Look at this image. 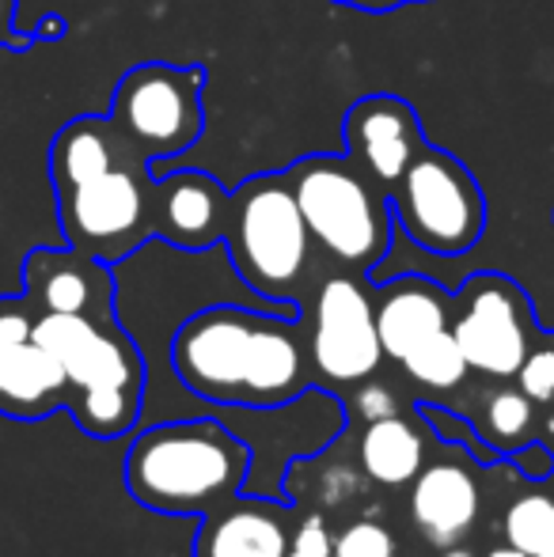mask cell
<instances>
[{
    "instance_id": "5",
    "label": "cell",
    "mask_w": 554,
    "mask_h": 557,
    "mask_svg": "<svg viewBox=\"0 0 554 557\" xmlns=\"http://www.w3.org/2000/svg\"><path fill=\"white\" fill-rule=\"evenodd\" d=\"M224 247L247 288L288 308L304 300L316 243L285 171H259L232 190Z\"/></svg>"
},
{
    "instance_id": "25",
    "label": "cell",
    "mask_w": 554,
    "mask_h": 557,
    "mask_svg": "<svg viewBox=\"0 0 554 557\" xmlns=\"http://www.w3.org/2000/svg\"><path fill=\"white\" fill-rule=\"evenodd\" d=\"M35 319H38V311L27 296H0V349L30 337Z\"/></svg>"
},
{
    "instance_id": "7",
    "label": "cell",
    "mask_w": 554,
    "mask_h": 557,
    "mask_svg": "<svg viewBox=\"0 0 554 557\" xmlns=\"http://www.w3.org/2000/svg\"><path fill=\"white\" fill-rule=\"evenodd\" d=\"M152 163L130 152L103 175L53 186L61 235L73 250L114 265L152 239Z\"/></svg>"
},
{
    "instance_id": "31",
    "label": "cell",
    "mask_w": 554,
    "mask_h": 557,
    "mask_svg": "<svg viewBox=\"0 0 554 557\" xmlns=\"http://www.w3.org/2000/svg\"><path fill=\"white\" fill-rule=\"evenodd\" d=\"M487 557H532V554L517 550V546H497V550H490Z\"/></svg>"
},
{
    "instance_id": "26",
    "label": "cell",
    "mask_w": 554,
    "mask_h": 557,
    "mask_svg": "<svg viewBox=\"0 0 554 557\" xmlns=\"http://www.w3.org/2000/svg\"><path fill=\"white\" fill-rule=\"evenodd\" d=\"M285 557H334V543L327 535L323 516H308L300 523L293 539H288V554Z\"/></svg>"
},
{
    "instance_id": "15",
    "label": "cell",
    "mask_w": 554,
    "mask_h": 557,
    "mask_svg": "<svg viewBox=\"0 0 554 557\" xmlns=\"http://www.w3.org/2000/svg\"><path fill=\"white\" fill-rule=\"evenodd\" d=\"M482 508L479 482L467 467L456 462H436L415 478L410 493V516L426 543L433 546H456L467 531L475 528Z\"/></svg>"
},
{
    "instance_id": "9",
    "label": "cell",
    "mask_w": 554,
    "mask_h": 557,
    "mask_svg": "<svg viewBox=\"0 0 554 557\" xmlns=\"http://www.w3.org/2000/svg\"><path fill=\"white\" fill-rule=\"evenodd\" d=\"M308 315V364L319 383H361L384 360V345L377 334V308L357 273H331L316 285L311 304H304Z\"/></svg>"
},
{
    "instance_id": "28",
    "label": "cell",
    "mask_w": 554,
    "mask_h": 557,
    "mask_svg": "<svg viewBox=\"0 0 554 557\" xmlns=\"http://www.w3.org/2000/svg\"><path fill=\"white\" fill-rule=\"evenodd\" d=\"M517 467H520V474L525 478H532V482H543V478H551L554 474V451L551 447H543V444H520V451H517Z\"/></svg>"
},
{
    "instance_id": "8",
    "label": "cell",
    "mask_w": 554,
    "mask_h": 557,
    "mask_svg": "<svg viewBox=\"0 0 554 557\" xmlns=\"http://www.w3.org/2000/svg\"><path fill=\"white\" fill-rule=\"evenodd\" d=\"M206 69L145 61L119 76L111 96V122L145 156L163 163L198 145L206 129Z\"/></svg>"
},
{
    "instance_id": "19",
    "label": "cell",
    "mask_w": 554,
    "mask_h": 557,
    "mask_svg": "<svg viewBox=\"0 0 554 557\" xmlns=\"http://www.w3.org/2000/svg\"><path fill=\"white\" fill-rule=\"evenodd\" d=\"M421 462H426V441H421L418 429L410 421H403L399 413L365 425L361 467L372 482L407 485L421 474Z\"/></svg>"
},
{
    "instance_id": "6",
    "label": "cell",
    "mask_w": 554,
    "mask_h": 557,
    "mask_svg": "<svg viewBox=\"0 0 554 557\" xmlns=\"http://www.w3.org/2000/svg\"><path fill=\"white\" fill-rule=\"evenodd\" d=\"M395 227L415 247L459 258L487 232V194L459 156L441 145H421L399 183L387 190Z\"/></svg>"
},
{
    "instance_id": "23",
    "label": "cell",
    "mask_w": 554,
    "mask_h": 557,
    "mask_svg": "<svg viewBox=\"0 0 554 557\" xmlns=\"http://www.w3.org/2000/svg\"><path fill=\"white\" fill-rule=\"evenodd\" d=\"M334 557H395V543L380 523L361 520L334 539Z\"/></svg>"
},
{
    "instance_id": "20",
    "label": "cell",
    "mask_w": 554,
    "mask_h": 557,
    "mask_svg": "<svg viewBox=\"0 0 554 557\" xmlns=\"http://www.w3.org/2000/svg\"><path fill=\"white\" fill-rule=\"evenodd\" d=\"M403 368H407L410 380L426 383V387H436V391L456 387V383H464V375L471 372L467 357L459 352L456 337H452V326L426 337L418 349H410L407 357H403Z\"/></svg>"
},
{
    "instance_id": "34",
    "label": "cell",
    "mask_w": 554,
    "mask_h": 557,
    "mask_svg": "<svg viewBox=\"0 0 554 557\" xmlns=\"http://www.w3.org/2000/svg\"><path fill=\"white\" fill-rule=\"evenodd\" d=\"M410 4H418V0H410Z\"/></svg>"
},
{
    "instance_id": "16",
    "label": "cell",
    "mask_w": 554,
    "mask_h": 557,
    "mask_svg": "<svg viewBox=\"0 0 554 557\" xmlns=\"http://www.w3.org/2000/svg\"><path fill=\"white\" fill-rule=\"evenodd\" d=\"M69 406V375L61 360L35 337L0 349V413L15 421H38Z\"/></svg>"
},
{
    "instance_id": "2",
    "label": "cell",
    "mask_w": 554,
    "mask_h": 557,
    "mask_svg": "<svg viewBox=\"0 0 554 557\" xmlns=\"http://www.w3.org/2000/svg\"><path fill=\"white\" fill-rule=\"evenodd\" d=\"M251 451L217 421H171L145 429L126 451V490L137 505L168 516H209L239 493Z\"/></svg>"
},
{
    "instance_id": "12",
    "label": "cell",
    "mask_w": 554,
    "mask_h": 557,
    "mask_svg": "<svg viewBox=\"0 0 554 557\" xmlns=\"http://www.w3.org/2000/svg\"><path fill=\"white\" fill-rule=\"evenodd\" d=\"M23 296L38 315H91L114 319L111 265L73 247H35L23 258Z\"/></svg>"
},
{
    "instance_id": "32",
    "label": "cell",
    "mask_w": 554,
    "mask_h": 557,
    "mask_svg": "<svg viewBox=\"0 0 554 557\" xmlns=\"http://www.w3.org/2000/svg\"><path fill=\"white\" fill-rule=\"evenodd\" d=\"M441 557H475L471 550H464V546H444Z\"/></svg>"
},
{
    "instance_id": "21",
    "label": "cell",
    "mask_w": 554,
    "mask_h": 557,
    "mask_svg": "<svg viewBox=\"0 0 554 557\" xmlns=\"http://www.w3.org/2000/svg\"><path fill=\"white\" fill-rule=\"evenodd\" d=\"M551 531H554V500L551 497L532 493V497H520L517 505L505 512V535H509V546H517V550H525L532 557L543 554Z\"/></svg>"
},
{
    "instance_id": "22",
    "label": "cell",
    "mask_w": 554,
    "mask_h": 557,
    "mask_svg": "<svg viewBox=\"0 0 554 557\" xmlns=\"http://www.w3.org/2000/svg\"><path fill=\"white\" fill-rule=\"evenodd\" d=\"M532 425H535V410H532V398L525 391H497L494 398L487 403V429L490 436L497 441V447H520L528 444L532 436Z\"/></svg>"
},
{
    "instance_id": "4",
    "label": "cell",
    "mask_w": 554,
    "mask_h": 557,
    "mask_svg": "<svg viewBox=\"0 0 554 557\" xmlns=\"http://www.w3.org/2000/svg\"><path fill=\"white\" fill-rule=\"evenodd\" d=\"M296 206L308 224L316 250H323L338 270L369 277L392 250L395 216L387 190L372 183L346 152L300 156L285 168Z\"/></svg>"
},
{
    "instance_id": "13",
    "label": "cell",
    "mask_w": 554,
    "mask_h": 557,
    "mask_svg": "<svg viewBox=\"0 0 554 557\" xmlns=\"http://www.w3.org/2000/svg\"><path fill=\"white\" fill-rule=\"evenodd\" d=\"M232 190L201 168L160 175L152 186V235L178 250H209L224 243Z\"/></svg>"
},
{
    "instance_id": "3",
    "label": "cell",
    "mask_w": 554,
    "mask_h": 557,
    "mask_svg": "<svg viewBox=\"0 0 554 557\" xmlns=\"http://www.w3.org/2000/svg\"><path fill=\"white\" fill-rule=\"evenodd\" d=\"M38 345L61 360L69 375V410L84 433L114 441L134 429L145 391V360L119 319L58 315L46 311L30 331Z\"/></svg>"
},
{
    "instance_id": "24",
    "label": "cell",
    "mask_w": 554,
    "mask_h": 557,
    "mask_svg": "<svg viewBox=\"0 0 554 557\" xmlns=\"http://www.w3.org/2000/svg\"><path fill=\"white\" fill-rule=\"evenodd\" d=\"M517 380H520V391H525L532 403H554V337L547 345L528 349Z\"/></svg>"
},
{
    "instance_id": "17",
    "label": "cell",
    "mask_w": 554,
    "mask_h": 557,
    "mask_svg": "<svg viewBox=\"0 0 554 557\" xmlns=\"http://www.w3.org/2000/svg\"><path fill=\"white\" fill-rule=\"evenodd\" d=\"M288 539L285 512L270 500H224L209 512L198 557H285Z\"/></svg>"
},
{
    "instance_id": "27",
    "label": "cell",
    "mask_w": 554,
    "mask_h": 557,
    "mask_svg": "<svg viewBox=\"0 0 554 557\" xmlns=\"http://www.w3.org/2000/svg\"><path fill=\"white\" fill-rule=\"evenodd\" d=\"M357 413L365 418V425H369V421H380V418H392L395 395L387 387H380V383H369V387L357 391Z\"/></svg>"
},
{
    "instance_id": "33",
    "label": "cell",
    "mask_w": 554,
    "mask_h": 557,
    "mask_svg": "<svg viewBox=\"0 0 554 557\" xmlns=\"http://www.w3.org/2000/svg\"><path fill=\"white\" fill-rule=\"evenodd\" d=\"M551 433H554V421H551Z\"/></svg>"
},
{
    "instance_id": "10",
    "label": "cell",
    "mask_w": 554,
    "mask_h": 557,
    "mask_svg": "<svg viewBox=\"0 0 554 557\" xmlns=\"http://www.w3.org/2000/svg\"><path fill=\"white\" fill-rule=\"evenodd\" d=\"M452 337L467 368L494 380L520 372L532 349V304L517 281L502 273H475L452 296Z\"/></svg>"
},
{
    "instance_id": "30",
    "label": "cell",
    "mask_w": 554,
    "mask_h": 557,
    "mask_svg": "<svg viewBox=\"0 0 554 557\" xmlns=\"http://www.w3.org/2000/svg\"><path fill=\"white\" fill-rule=\"evenodd\" d=\"M334 4L357 8V12H372V15H384V12H395V8H407L410 0H334Z\"/></svg>"
},
{
    "instance_id": "18",
    "label": "cell",
    "mask_w": 554,
    "mask_h": 557,
    "mask_svg": "<svg viewBox=\"0 0 554 557\" xmlns=\"http://www.w3.org/2000/svg\"><path fill=\"white\" fill-rule=\"evenodd\" d=\"M130 152H137V148L122 137L111 114H76L50 140V160H46L50 163V186H69L103 175Z\"/></svg>"
},
{
    "instance_id": "1",
    "label": "cell",
    "mask_w": 554,
    "mask_h": 557,
    "mask_svg": "<svg viewBox=\"0 0 554 557\" xmlns=\"http://www.w3.org/2000/svg\"><path fill=\"white\" fill-rule=\"evenodd\" d=\"M186 391L221 406L274 410L308 391V342L296 315L217 304L190 315L171 342Z\"/></svg>"
},
{
    "instance_id": "11",
    "label": "cell",
    "mask_w": 554,
    "mask_h": 557,
    "mask_svg": "<svg viewBox=\"0 0 554 557\" xmlns=\"http://www.w3.org/2000/svg\"><path fill=\"white\" fill-rule=\"evenodd\" d=\"M342 145L346 156L384 190H392L403 178V171L415 163V156L426 145L421 133V117L415 103L392 91H377V96H361L346 111L342 122Z\"/></svg>"
},
{
    "instance_id": "29",
    "label": "cell",
    "mask_w": 554,
    "mask_h": 557,
    "mask_svg": "<svg viewBox=\"0 0 554 557\" xmlns=\"http://www.w3.org/2000/svg\"><path fill=\"white\" fill-rule=\"evenodd\" d=\"M15 8H20V0H0V50H30L35 46V35H23L20 27H15Z\"/></svg>"
},
{
    "instance_id": "14",
    "label": "cell",
    "mask_w": 554,
    "mask_h": 557,
    "mask_svg": "<svg viewBox=\"0 0 554 557\" xmlns=\"http://www.w3.org/2000/svg\"><path fill=\"white\" fill-rule=\"evenodd\" d=\"M372 308H377V334L384 345V357L399 360V364L426 337L452 326V296L436 281L418 277V273L387 281L372 300Z\"/></svg>"
}]
</instances>
